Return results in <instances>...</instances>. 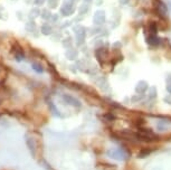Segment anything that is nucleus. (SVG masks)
Returning <instances> with one entry per match:
<instances>
[{"label": "nucleus", "instance_id": "nucleus-9", "mask_svg": "<svg viewBox=\"0 0 171 170\" xmlns=\"http://www.w3.org/2000/svg\"><path fill=\"white\" fill-rule=\"evenodd\" d=\"M31 67H33V69H34L35 72H37V73H43L44 72V68H43V66H42L40 64L33 63V64H31Z\"/></svg>", "mask_w": 171, "mask_h": 170}, {"label": "nucleus", "instance_id": "nucleus-12", "mask_svg": "<svg viewBox=\"0 0 171 170\" xmlns=\"http://www.w3.org/2000/svg\"><path fill=\"white\" fill-rule=\"evenodd\" d=\"M49 107H51V111H53V113H54V114L55 115H57V116H62V115H60V113H59V111L57 110V109H56V106L54 105V104H53V103L51 102H49Z\"/></svg>", "mask_w": 171, "mask_h": 170}, {"label": "nucleus", "instance_id": "nucleus-8", "mask_svg": "<svg viewBox=\"0 0 171 170\" xmlns=\"http://www.w3.org/2000/svg\"><path fill=\"white\" fill-rule=\"evenodd\" d=\"M146 42H149L150 45H154V46H155V45H158V44H159V39H158V37H157L155 35H151L149 38H148V40H146Z\"/></svg>", "mask_w": 171, "mask_h": 170}, {"label": "nucleus", "instance_id": "nucleus-11", "mask_svg": "<svg viewBox=\"0 0 171 170\" xmlns=\"http://www.w3.org/2000/svg\"><path fill=\"white\" fill-rule=\"evenodd\" d=\"M35 28H36V25H35V22L34 21H30V22H28L27 25H26V29L28 30V31H34Z\"/></svg>", "mask_w": 171, "mask_h": 170}, {"label": "nucleus", "instance_id": "nucleus-3", "mask_svg": "<svg viewBox=\"0 0 171 170\" xmlns=\"http://www.w3.org/2000/svg\"><path fill=\"white\" fill-rule=\"evenodd\" d=\"M63 100H64L67 104H69V105L77 106V107H80V106L82 105L81 102H80L78 100H76V98L71 96V95H67V94H64V95H63Z\"/></svg>", "mask_w": 171, "mask_h": 170}, {"label": "nucleus", "instance_id": "nucleus-2", "mask_svg": "<svg viewBox=\"0 0 171 170\" xmlns=\"http://www.w3.org/2000/svg\"><path fill=\"white\" fill-rule=\"evenodd\" d=\"M74 13V7L72 2H68V1H65L63 7L60 8V13L63 16H71L72 13Z\"/></svg>", "mask_w": 171, "mask_h": 170}, {"label": "nucleus", "instance_id": "nucleus-17", "mask_svg": "<svg viewBox=\"0 0 171 170\" xmlns=\"http://www.w3.org/2000/svg\"><path fill=\"white\" fill-rule=\"evenodd\" d=\"M65 1H68V2H72V4L74 2V0H65Z\"/></svg>", "mask_w": 171, "mask_h": 170}, {"label": "nucleus", "instance_id": "nucleus-7", "mask_svg": "<svg viewBox=\"0 0 171 170\" xmlns=\"http://www.w3.org/2000/svg\"><path fill=\"white\" fill-rule=\"evenodd\" d=\"M40 17L43 18L44 20H49L51 17V11H49L48 9H44L43 11H42V13H40Z\"/></svg>", "mask_w": 171, "mask_h": 170}, {"label": "nucleus", "instance_id": "nucleus-15", "mask_svg": "<svg viewBox=\"0 0 171 170\" xmlns=\"http://www.w3.org/2000/svg\"><path fill=\"white\" fill-rule=\"evenodd\" d=\"M34 4L36 6H42V4H45V0H34Z\"/></svg>", "mask_w": 171, "mask_h": 170}, {"label": "nucleus", "instance_id": "nucleus-1", "mask_svg": "<svg viewBox=\"0 0 171 170\" xmlns=\"http://www.w3.org/2000/svg\"><path fill=\"white\" fill-rule=\"evenodd\" d=\"M155 9H157V13L158 15L160 16L161 18L163 19H166L168 16V10H167V7H166V4H163L162 1H157V4H155Z\"/></svg>", "mask_w": 171, "mask_h": 170}, {"label": "nucleus", "instance_id": "nucleus-16", "mask_svg": "<svg viewBox=\"0 0 171 170\" xmlns=\"http://www.w3.org/2000/svg\"><path fill=\"white\" fill-rule=\"evenodd\" d=\"M57 19H58V16H57V15H51V20L53 21V22H56V21H57Z\"/></svg>", "mask_w": 171, "mask_h": 170}, {"label": "nucleus", "instance_id": "nucleus-6", "mask_svg": "<svg viewBox=\"0 0 171 170\" xmlns=\"http://www.w3.org/2000/svg\"><path fill=\"white\" fill-rule=\"evenodd\" d=\"M40 31H42L43 35L48 36V35H51L53 33V28H51V26H49V24H44L40 27Z\"/></svg>", "mask_w": 171, "mask_h": 170}, {"label": "nucleus", "instance_id": "nucleus-14", "mask_svg": "<svg viewBox=\"0 0 171 170\" xmlns=\"http://www.w3.org/2000/svg\"><path fill=\"white\" fill-rule=\"evenodd\" d=\"M33 13V17H37V16H40V11H39L38 9L36 8V9H33L31 10V13Z\"/></svg>", "mask_w": 171, "mask_h": 170}, {"label": "nucleus", "instance_id": "nucleus-4", "mask_svg": "<svg viewBox=\"0 0 171 170\" xmlns=\"http://www.w3.org/2000/svg\"><path fill=\"white\" fill-rule=\"evenodd\" d=\"M26 145L29 149L30 153L33 154V157H35L36 154V148H35V141L33 138H29V136H26Z\"/></svg>", "mask_w": 171, "mask_h": 170}, {"label": "nucleus", "instance_id": "nucleus-10", "mask_svg": "<svg viewBox=\"0 0 171 170\" xmlns=\"http://www.w3.org/2000/svg\"><path fill=\"white\" fill-rule=\"evenodd\" d=\"M76 55H77L76 51H71V49H68V51H66V54H65V56H66L68 60H74Z\"/></svg>", "mask_w": 171, "mask_h": 170}, {"label": "nucleus", "instance_id": "nucleus-13", "mask_svg": "<svg viewBox=\"0 0 171 170\" xmlns=\"http://www.w3.org/2000/svg\"><path fill=\"white\" fill-rule=\"evenodd\" d=\"M57 4H58V1L57 0H48V6H49V8H56L57 7Z\"/></svg>", "mask_w": 171, "mask_h": 170}, {"label": "nucleus", "instance_id": "nucleus-5", "mask_svg": "<svg viewBox=\"0 0 171 170\" xmlns=\"http://www.w3.org/2000/svg\"><path fill=\"white\" fill-rule=\"evenodd\" d=\"M75 35H76L77 40L81 42L83 39L85 38V31H84V28H83V27H76V28H75Z\"/></svg>", "mask_w": 171, "mask_h": 170}]
</instances>
